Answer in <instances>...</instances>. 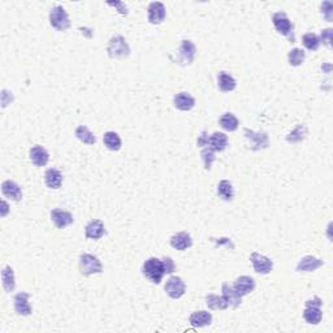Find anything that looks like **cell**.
<instances>
[{
    "label": "cell",
    "instance_id": "obj_41",
    "mask_svg": "<svg viewBox=\"0 0 333 333\" xmlns=\"http://www.w3.org/2000/svg\"><path fill=\"white\" fill-rule=\"evenodd\" d=\"M3 207H4V209H7V203L6 202H3ZM2 216H6V210L2 212Z\"/></svg>",
    "mask_w": 333,
    "mask_h": 333
},
{
    "label": "cell",
    "instance_id": "obj_40",
    "mask_svg": "<svg viewBox=\"0 0 333 333\" xmlns=\"http://www.w3.org/2000/svg\"><path fill=\"white\" fill-rule=\"evenodd\" d=\"M109 6H113V7H117L118 8V12L121 13V15H127L128 13V8L127 6H125L124 3H121V2H115V3H112V2H109Z\"/></svg>",
    "mask_w": 333,
    "mask_h": 333
},
{
    "label": "cell",
    "instance_id": "obj_15",
    "mask_svg": "<svg viewBox=\"0 0 333 333\" xmlns=\"http://www.w3.org/2000/svg\"><path fill=\"white\" fill-rule=\"evenodd\" d=\"M233 288L236 289V292L239 294V296H242L243 297V296L252 293V292L254 290L255 281L253 277H250V276H239L238 279L234 281Z\"/></svg>",
    "mask_w": 333,
    "mask_h": 333
},
{
    "label": "cell",
    "instance_id": "obj_28",
    "mask_svg": "<svg viewBox=\"0 0 333 333\" xmlns=\"http://www.w3.org/2000/svg\"><path fill=\"white\" fill-rule=\"evenodd\" d=\"M2 281H3V288L6 292H12L15 289V273H13L12 267L7 266L2 271Z\"/></svg>",
    "mask_w": 333,
    "mask_h": 333
},
{
    "label": "cell",
    "instance_id": "obj_22",
    "mask_svg": "<svg viewBox=\"0 0 333 333\" xmlns=\"http://www.w3.org/2000/svg\"><path fill=\"white\" fill-rule=\"evenodd\" d=\"M228 146V137L224 133L220 132H215V133L210 136L209 138V147L214 151H224Z\"/></svg>",
    "mask_w": 333,
    "mask_h": 333
},
{
    "label": "cell",
    "instance_id": "obj_16",
    "mask_svg": "<svg viewBox=\"0 0 333 333\" xmlns=\"http://www.w3.org/2000/svg\"><path fill=\"white\" fill-rule=\"evenodd\" d=\"M2 193H3L4 197H7L11 200H15V202L22 199L21 188L16 182L9 181V180H7V181L2 184Z\"/></svg>",
    "mask_w": 333,
    "mask_h": 333
},
{
    "label": "cell",
    "instance_id": "obj_25",
    "mask_svg": "<svg viewBox=\"0 0 333 333\" xmlns=\"http://www.w3.org/2000/svg\"><path fill=\"white\" fill-rule=\"evenodd\" d=\"M45 182L50 189H59L63 184V175L60 173V171L51 168L46 172Z\"/></svg>",
    "mask_w": 333,
    "mask_h": 333
},
{
    "label": "cell",
    "instance_id": "obj_8",
    "mask_svg": "<svg viewBox=\"0 0 333 333\" xmlns=\"http://www.w3.org/2000/svg\"><path fill=\"white\" fill-rule=\"evenodd\" d=\"M195 52H197L195 45L191 40L184 39L181 46H180L179 55H177V60L176 61L180 65H190L194 61V58H195Z\"/></svg>",
    "mask_w": 333,
    "mask_h": 333
},
{
    "label": "cell",
    "instance_id": "obj_13",
    "mask_svg": "<svg viewBox=\"0 0 333 333\" xmlns=\"http://www.w3.org/2000/svg\"><path fill=\"white\" fill-rule=\"evenodd\" d=\"M170 242L173 248L179 250V252H184V250L191 247L193 239H191L190 234H188L186 232H180V233H176L171 237Z\"/></svg>",
    "mask_w": 333,
    "mask_h": 333
},
{
    "label": "cell",
    "instance_id": "obj_30",
    "mask_svg": "<svg viewBox=\"0 0 333 333\" xmlns=\"http://www.w3.org/2000/svg\"><path fill=\"white\" fill-rule=\"evenodd\" d=\"M206 305L209 309L211 310H225L228 307V303L225 298L221 296H216V294H209L206 297Z\"/></svg>",
    "mask_w": 333,
    "mask_h": 333
},
{
    "label": "cell",
    "instance_id": "obj_35",
    "mask_svg": "<svg viewBox=\"0 0 333 333\" xmlns=\"http://www.w3.org/2000/svg\"><path fill=\"white\" fill-rule=\"evenodd\" d=\"M200 155H202L203 163H204V168H206L207 171H210L211 170L212 163L215 161V151L210 149V147H207V149L203 150Z\"/></svg>",
    "mask_w": 333,
    "mask_h": 333
},
{
    "label": "cell",
    "instance_id": "obj_38",
    "mask_svg": "<svg viewBox=\"0 0 333 333\" xmlns=\"http://www.w3.org/2000/svg\"><path fill=\"white\" fill-rule=\"evenodd\" d=\"M163 264H164V271H165V273H172L173 271H175V263H173V261L171 259V258H164L163 259Z\"/></svg>",
    "mask_w": 333,
    "mask_h": 333
},
{
    "label": "cell",
    "instance_id": "obj_26",
    "mask_svg": "<svg viewBox=\"0 0 333 333\" xmlns=\"http://www.w3.org/2000/svg\"><path fill=\"white\" fill-rule=\"evenodd\" d=\"M103 142L106 147L111 151H118L121 149V140L118 137L117 133L115 132H107L103 136Z\"/></svg>",
    "mask_w": 333,
    "mask_h": 333
},
{
    "label": "cell",
    "instance_id": "obj_39",
    "mask_svg": "<svg viewBox=\"0 0 333 333\" xmlns=\"http://www.w3.org/2000/svg\"><path fill=\"white\" fill-rule=\"evenodd\" d=\"M209 138L210 137L207 136L206 132H202L199 136V138H198V141H197V145L199 146V147H203V146H209Z\"/></svg>",
    "mask_w": 333,
    "mask_h": 333
},
{
    "label": "cell",
    "instance_id": "obj_29",
    "mask_svg": "<svg viewBox=\"0 0 333 333\" xmlns=\"http://www.w3.org/2000/svg\"><path fill=\"white\" fill-rule=\"evenodd\" d=\"M76 137L78 138L81 142H84L85 145H95L97 142V137L89 131V128L85 125H81L76 129Z\"/></svg>",
    "mask_w": 333,
    "mask_h": 333
},
{
    "label": "cell",
    "instance_id": "obj_9",
    "mask_svg": "<svg viewBox=\"0 0 333 333\" xmlns=\"http://www.w3.org/2000/svg\"><path fill=\"white\" fill-rule=\"evenodd\" d=\"M250 261H252L255 272L261 273V275L270 273L273 268V263L270 258L264 257V255L259 254V253H253L252 257H250Z\"/></svg>",
    "mask_w": 333,
    "mask_h": 333
},
{
    "label": "cell",
    "instance_id": "obj_2",
    "mask_svg": "<svg viewBox=\"0 0 333 333\" xmlns=\"http://www.w3.org/2000/svg\"><path fill=\"white\" fill-rule=\"evenodd\" d=\"M107 52H108L109 58L112 59H122L128 58L131 55V47L127 43L124 36L116 35L111 38L107 46Z\"/></svg>",
    "mask_w": 333,
    "mask_h": 333
},
{
    "label": "cell",
    "instance_id": "obj_24",
    "mask_svg": "<svg viewBox=\"0 0 333 333\" xmlns=\"http://www.w3.org/2000/svg\"><path fill=\"white\" fill-rule=\"evenodd\" d=\"M218 85L223 93H229L233 91L237 86V82L233 77L225 72H220L218 76Z\"/></svg>",
    "mask_w": 333,
    "mask_h": 333
},
{
    "label": "cell",
    "instance_id": "obj_21",
    "mask_svg": "<svg viewBox=\"0 0 333 333\" xmlns=\"http://www.w3.org/2000/svg\"><path fill=\"white\" fill-rule=\"evenodd\" d=\"M104 233H106L104 224L100 220H93L86 225V230H85L86 238L99 239L104 236Z\"/></svg>",
    "mask_w": 333,
    "mask_h": 333
},
{
    "label": "cell",
    "instance_id": "obj_3",
    "mask_svg": "<svg viewBox=\"0 0 333 333\" xmlns=\"http://www.w3.org/2000/svg\"><path fill=\"white\" fill-rule=\"evenodd\" d=\"M272 22L275 29L277 30V33L286 36L290 42H294V40H296V38H294L293 24H292L290 20L288 18L286 13L276 12L275 15L272 16Z\"/></svg>",
    "mask_w": 333,
    "mask_h": 333
},
{
    "label": "cell",
    "instance_id": "obj_32",
    "mask_svg": "<svg viewBox=\"0 0 333 333\" xmlns=\"http://www.w3.org/2000/svg\"><path fill=\"white\" fill-rule=\"evenodd\" d=\"M306 134H307V128L305 127V125H298L293 132H290V133L288 134L286 141H288L289 143H298L306 138Z\"/></svg>",
    "mask_w": 333,
    "mask_h": 333
},
{
    "label": "cell",
    "instance_id": "obj_17",
    "mask_svg": "<svg viewBox=\"0 0 333 333\" xmlns=\"http://www.w3.org/2000/svg\"><path fill=\"white\" fill-rule=\"evenodd\" d=\"M221 292H223V297L227 301L228 306L237 309L242 302V296H239L236 292L233 286H230L229 284H223L221 286Z\"/></svg>",
    "mask_w": 333,
    "mask_h": 333
},
{
    "label": "cell",
    "instance_id": "obj_1",
    "mask_svg": "<svg viewBox=\"0 0 333 333\" xmlns=\"http://www.w3.org/2000/svg\"><path fill=\"white\" fill-rule=\"evenodd\" d=\"M142 273L152 284H160L163 276L165 275L163 259H158V258L147 259L142 266Z\"/></svg>",
    "mask_w": 333,
    "mask_h": 333
},
{
    "label": "cell",
    "instance_id": "obj_7",
    "mask_svg": "<svg viewBox=\"0 0 333 333\" xmlns=\"http://www.w3.org/2000/svg\"><path fill=\"white\" fill-rule=\"evenodd\" d=\"M245 138L248 143V147L253 151H258V150H263L268 147L270 145V138L268 134L262 132V133H257L250 129H245Z\"/></svg>",
    "mask_w": 333,
    "mask_h": 333
},
{
    "label": "cell",
    "instance_id": "obj_33",
    "mask_svg": "<svg viewBox=\"0 0 333 333\" xmlns=\"http://www.w3.org/2000/svg\"><path fill=\"white\" fill-rule=\"evenodd\" d=\"M302 43L309 51H318L320 46V39L319 36L314 33H307L302 36Z\"/></svg>",
    "mask_w": 333,
    "mask_h": 333
},
{
    "label": "cell",
    "instance_id": "obj_36",
    "mask_svg": "<svg viewBox=\"0 0 333 333\" xmlns=\"http://www.w3.org/2000/svg\"><path fill=\"white\" fill-rule=\"evenodd\" d=\"M333 4L330 2H324V3H321V13L324 15L325 20L327 21H332L333 18Z\"/></svg>",
    "mask_w": 333,
    "mask_h": 333
},
{
    "label": "cell",
    "instance_id": "obj_11",
    "mask_svg": "<svg viewBox=\"0 0 333 333\" xmlns=\"http://www.w3.org/2000/svg\"><path fill=\"white\" fill-rule=\"evenodd\" d=\"M165 7L160 2H154L147 8V17L152 25H159L165 20Z\"/></svg>",
    "mask_w": 333,
    "mask_h": 333
},
{
    "label": "cell",
    "instance_id": "obj_34",
    "mask_svg": "<svg viewBox=\"0 0 333 333\" xmlns=\"http://www.w3.org/2000/svg\"><path fill=\"white\" fill-rule=\"evenodd\" d=\"M305 58H306V55L301 49H293L288 54V60L292 67H300L301 64L305 61Z\"/></svg>",
    "mask_w": 333,
    "mask_h": 333
},
{
    "label": "cell",
    "instance_id": "obj_5",
    "mask_svg": "<svg viewBox=\"0 0 333 333\" xmlns=\"http://www.w3.org/2000/svg\"><path fill=\"white\" fill-rule=\"evenodd\" d=\"M50 24L59 31H64L69 29V16H68V13L65 12V9L63 7L55 6L51 9V12H50Z\"/></svg>",
    "mask_w": 333,
    "mask_h": 333
},
{
    "label": "cell",
    "instance_id": "obj_14",
    "mask_svg": "<svg viewBox=\"0 0 333 333\" xmlns=\"http://www.w3.org/2000/svg\"><path fill=\"white\" fill-rule=\"evenodd\" d=\"M323 261L318 259V258L312 257V255H307V257H303L300 261L297 266L298 272H314L318 268H320L323 266Z\"/></svg>",
    "mask_w": 333,
    "mask_h": 333
},
{
    "label": "cell",
    "instance_id": "obj_27",
    "mask_svg": "<svg viewBox=\"0 0 333 333\" xmlns=\"http://www.w3.org/2000/svg\"><path fill=\"white\" fill-rule=\"evenodd\" d=\"M219 122H220V127L227 132L237 131V128H238V125H239L238 118H237L233 113H230V112L224 113V115L221 116L220 120H219Z\"/></svg>",
    "mask_w": 333,
    "mask_h": 333
},
{
    "label": "cell",
    "instance_id": "obj_4",
    "mask_svg": "<svg viewBox=\"0 0 333 333\" xmlns=\"http://www.w3.org/2000/svg\"><path fill=\"white\" fill-rule=\"evenodd\" d=\"M321 300L319 297L312 298L306 302V307L303 311V318L309 324H319L323 318V312H321Z\"/></svg>",
    "mask_w": 333,
    "mask_h": 333
},
{
    "label": "cell",
    "instance_id": "obj_31",
    "mask_svg": "<svg viewBox=\"0 0 333 333\" xmlns=\"http://www.w3.org/2000/svg\"><path fill=\"white\" fill-rule=\"evenodd\" d=\"M218 194L219 197L223 198V199L227 200V202H229V200L233 199V186H232V184H230L229 181L223 180V181L219 182L218 185Z\"/></svg>",
    "mask_w": 333,
    "mask_h": 333
},
{
    "label": "cell",
    "instance_id": "obj_37",
    "mask_svg": "<svg viewBox=\"0 0 333 333\" xmlns=\"http://www.w3.org/2000/svg\"><path fill=\"white\" fill-rule=\"evenodd\" d=\"M332 29H324L320 33V39L321 42L324 43L327 47H332Z\"/></svg>",
    "mask_w": 333,
    "mask_h": 333
},
{
    "label": "cell",
    "instance_id": "obj_23",
    "mask_svg": "<svg viewBox=\"0 0 333 333\" xmlns=\"http://www.w3.org/2000/svg\"><path fill=\"white\" fill-rule=\"evenodd\" d=\"M189 321L193 327L202 328L207 327L212 323V315L207 311H195L189 318Z\"/></svg>",
    "mask_w": 333,
    "mask_h": 333
},
{
    "label": "cell",
    "instance_id": "obj_19",
    "mask_svg": "<svg viewBox=\"0 0 333 333\" xmlns=\"http://www.w3.org/2000/svg\"><path fill=\"white\" fill-rule=\"evenodd\" d=\"M173 103H175L176 108L180 111H190L195 106V99L188 93H180V94L175 95Z\"/></svg>",
    "mask_w": 333,
    "mask_h": 333
},
{
    "label": "cell",
    "instance_id": "obj_20",
    "mask_svg": "<svg viewBox=\"0 0 333 333\" xmlns=\"http://www.w3.org/2000/svg\"><path fill=\"white\" fill-rule=\"evenodd\" d=\"M30 160L35 166H45L49 163L50 155L42 146H34L30 150Z\"/></svg>",
    "mask_w": 333,
    "mask_h": 333
},
{
    "label": "cell",
    "instance_id": "obj_12",
    "mask_svg": "<svg viewBox=\"0 0 333 333\" xmlns=\"http://www.w3.org/2000/svg\"><path fill=\"white\" fill-rule=\"evenodd\" d=\"M51 220L55 224V227L59 228V229H64L67 228L68 225L73 224V216L70 212L63 211V210H52L51 211Z\"/></svg>",
    "mask_w": 333,
    "mask_h": 333
},
{
    "label": "cell",
    "instance_id": "obj_6",
    "mask_svg": "<svg viewBox=\"0 0 333 333\" xmlns=\"http://www.w3.org/2000/svg\"><path fill=\"white\" fill-rule=\"evenodd\" d=\"M79 270L84 276H90L94 273H100L103 271L102 263L97 257L91 254H82L79 257Z\"/></svg>",
    "mask_w": 333,
    "mask_h": 333
},
{
    "label": "cell",
    "instance_id": "obj_10",
    "mask_svg": "<svg viewBox=\"0 0 333 333\" xmlns=\"http://www.w3.org/2000/svg\"><path fill=\"white\" fill-rule=\"evenodd\" d=\"M164 289H165L166 294H168L171 298L179 300V298H181L185 294V282L182 281V279L179 277V276H172V277H170V280L166 281Z\"/></svg>",
    "mask_w": 333,
    "mask_h": 333
},
{
    "label": "cell",
    "instance_id": "obj_18",
    "mask_svg": "<svg viewBox=\"0 0 333 333\" xmlns=\"http://www.w3.org/2000/svg\"><path fill=\"white\" fill-rule=\"evenodd\" d=\"M29 294L25 293V292H22V293H18L16 294L15 297V310L16 312H17L18 315H30L31 314V306L29 305V302H27V300H29Z\"/></svg>",
    "mask_w": 333,
    "mask_h": 333
}]
</instances>
